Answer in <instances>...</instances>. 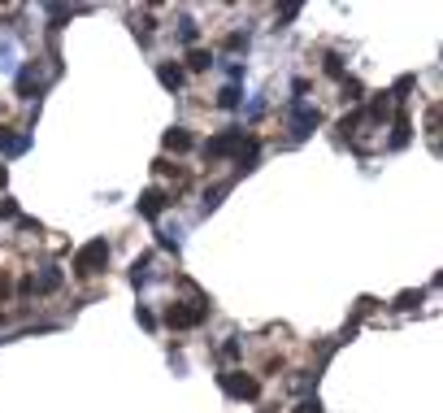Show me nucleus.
<instances>
[{
    "instance_id": "nucleus-1",
    "label": "nucleus",
    "mask_w": 443,
    "mask_h": 413,
    "mask_svg": "<svg viewBox=\"0 0 443 413\" xmlns=\"http://www.w3.org/2000/svg\"><path fill=\"white\" fill-rule=\"evenodd\" d=\"M208 318V304L204 300H174L170 309H166V326L170 331H192V326H200Z\"/></svg>"
},
{
    "instance_id": "nucleus-2",
    "label": "nucleus",
    "mask_w": 443,
    "mask_h": 413,
    "mask_svg": "<svg viewBox=\"0 0 443 413\" xmlns=\"http://www.w3.org/2000/svg\"><path fill=\"white\" fill-rule=\"evenodd\" d=\"M104 266H109V240H92L74 252V274H83V278L100 274Z\"/></svg>"
},
{
    "instance_id": "nucleus-3",
    "label": "nucleus",
    "mask_w": 443,
    "mask_h": 413,
    "mask_svg": "<svg viewBox=\"0 0 443 413\" xmlns=\"http://www.w3.org/2000/svg\"><path fill=\"white\" fill-rule=\"evenodd\" d=\"M244 126H230V131H222V135H213V140H204L200 144V152H204V161H222V157H235V152L244 148Z\"/></svg>"
},
{
    "instance_id": "nucleus-4",
    "label": "nucleus",
    "mask_w": 443,
    "mask_h": 413,
    "mask_svg": "<svg viewBox=\"0 0 443 413\" xmlns=\"http://www.w3.org/2000/svg\"><path fill=\"white\" fill-rule=\"evenodd\" d=\"M218 383H222V392H226L230 400H256V396H261V383H256L248 370H222Z\"/></svg>"
},
{
    "instance_id": "nucleus-5",
    "label": "nucleus",
    "mask_w": 443,
    "mask_h": 413,
    "mask_svg": "<svg viewBox=\"0 0 443 413\" xmlns=\"http://www.w3.org/2000/svg\"><path fill=\"white\" fill-rule=\"evenodd\" d=\"M318 122H322V113L313 109V105H304V100L292 96V105H287V126H292V135H296V140L313 135V131H318Z\"/></svg>"
},
{
    "instance_id": "nucleus-6",
    "label": "nucleus",
    "mask_w": 443,
    "mask_h": 413,
    "mask_svg": "<svg viewBox=\"0 0 443 413\" xmlns=\"http://www.w3.org/2000/svg\"><path fill=\"white\" fill-rule=\"evenodd\" d=\"M161 144H166V152L182 157V152H192V148H196V135L187 131V126H170V131L161 135Z\"/></svg>"
},
{
    "instance_id": "nucleus-7",
    "label": "nucleus",
    "mask_w": 443,
    "mask_h": 413,
    "mask_svg": "<svg viewBox=\"0 0 443 413\" xmlns=\"http://www.w3.org/2000/svg\"><path fill=\"white\" fill-rule=\"evenodd\" d=\"M166 204H170V196H166L161 187H148V192L139 196V214H144L148 222H156V218L166 214Z\"/></svg>"
},
{
    "instance_id": "nucleus-8",
    "label": "nucleus",
    "mask_w": 443,
    "mask_h": 413,
    "mask_svg": "<svg viewBox=\"0 0 443 413\" xmlns=\"http://www.w3.org/2000/svg\"><path fill=\"white\" fill-rule=\"evenodd\" d=\"M61 283H65V274H61L57 266H44L39 278H31V292H44V296H48V292H57Z\"/></svg>"
},
{
    "instance_id": "nucleus-9",
    "label": "nucleus",
    "mask_w": 443,
    "mask_h": 413,
    "mask_svg": "<svg viewBox=\"0 0 443 413\" xmlns=\"http://www.w3.org/2000/svg\"><path fill=\"white\" fill-rule=\"evenodd\" d=\"M13 83H18V96H22V100H31V96H35V87H39V74H35V61H26V66L18 70V79H13Z\"/></svg>"
},
{
    "instance_id": "nucleus-10",
    "label": "nucleus",
    "mask_w": 443,
    "mask_h": 413,
    "mask_svg": "<svg viewBox=\"0 0 443 413\" xmlns=\"http://www.w3.org/2000/svg\"><path fill=\"white\" fill-rule=\"evenodd\" d=\"M26 148H31V135H13L9 126H0V152H5V157H18Z\"/></svg>"
},
{
    "instance_id": "nucleus-11",
    "label": "nucleus",
    "mask_w": 443,
    "mask_h": 413,
    "mask_svg": "<svg viewBox=\"0 0 443 413\" xmlns=\"http://www.w3.org/2000/svg\"><path fill=\"white\" fill-rule=\"evenodd\" d=\"M239 105H244V87L239 83H226L218 92V109H239Z\"/></svg>"
},
{
    "instance_id": "nucleus-12",
    "label": "nucleus",
    "mask_w": 443,
    "mask_h": 413,
    "mask_svg": "<svg viewBox=\"0 0 443 413\" xmlns=\"http://www.w3.org/2000/svg\"><path fill=\"white\" fill-rule=\"evenodd\" d=\"M0 74H18V44L0 39Z\"/></svg>"
},
{
    "instance_id": "nucleus-13",
    "label": "nucleus",
    "mask_w": 443,
    "mask_h": 413,
    "mask_svg": "<svg viewBox=\"0 0 443 413\" xmlns=\"http://www.w3.org/2000/svg\"><path fill=\"white\" fill-rule=\"evenodd\" d=\"M156 79H161V87L178 92V87H182V70H178V66H156Z\"/></svg>"
},
{
    "instance_id": "nucleus-14",
    "label": "nucleus",
    "mask_w": 443,
    "mask_h": 413,
    "mask_svg": "<svg viewBox=\"0 0 443 413\" xmlns=\"http://www.w3.org/2000/svg\"><path fill=\"white\" fill-rule=\"evenodd\" d=\"M130 283H135V288H144V283H152V257H139V261L130 266Z\"/></svg>"
},
{
    "instance_id": "nucleus-15",
    "label": "nucleus",
    "mask_w": 443,
    "mask_h": 413,
    "mask_svg": "<svg viewBox=\"0 0 443 413\" xmlns=\"http://www.w3.org/2000/svg\"><path fill=\"white\" fill-rule=\"evenodd\" d=\"M208 66H213V53H204V48H192V53H187V70H196V74H204Z\"/></svg>"
},
{
    "instance_id": "nucleus-16",
    "label": "nucleus",
    "mask_w": 443,
    "mask_h": 413,
    "mask_svg": "<svg viewBox=\"0 0 443 413\" xmlns=\"http://www.w3.org/2000/svg\"><path fill=\"white\" fill-rule=\"evenodd\" d=\"M391 131H396V135H391V148H404V144H408V131H413V126H408V118L400 113L396 122H391Z\"/></svg>"
},
{
    "instance_id": "nucleus-17",
    "label": "nucleus",
    "mask_w": 443,
    "mask_h": 413,
    "mask_svg": "<svg viewBox=\"0 0 443 413\" xmlns=\"http://www.w3.org/2000/svg\"><path fill=\"white\" fill-rule=\"evenodd\" d=\"M156 244L178 252V248H182V230H178V226H174V230H170V226H166V230H156Z\"/></svg>"
},
{
    "instance_id": "nucleus-18",
    "label": "nucleus",
    "mask_w": 443,
    "mask_h": 413,
    "mask_svg": "<svg viewBox=\"0 0 443 413\" xmlns=\"http://www.w3.org/2000/svg\"><path fill=\"white\" fill-rule=\"evenodd\" d=\"M178 39H182V44H196V39H200V27H196L192 18H178Z\"/></svg>"
},
{
    "instance_id": "nucleus-19",
    "label": "nucleus",
    "mask_w": 443,
    "mask_h": 413,
    "mask_svg": "<svg viewBox=\"0 0 443 413\" xmlns=\"http://www.w3.org/2000/svg\"><path fill=\"white\" fill-rule=\"evenodd\" d=\"M222 357H226V361H239V357H244V344H239V335H230V340L222 344Z\"/></svg>"
},
{
    "instance_id": "nucleus-20",
    "label": "nucleus",
    "mask_w": 443,
    "mask_h": 413,
    "mask_svg": "<svg viewBox=\"0 0 443 413\" xmlns=\"http://www.w3.org/2000/svg\"><path fill=\"white\" fill-rule=\"evenodd\" d=\"M226 48H230V53H248V31H235V35H226Z\"/></svg>"
},
{
    "instance_id": "nucleus-21",
    "label": "nucleus",
    "mask_w": 443,
    "mask_h": 413,
    "mask_svg": "<svg viewBox=\"0 0 443 413\" xmlns=\"http://www.w3.org/2000/svg\"><path fill=\"white\" fill-rule=\"evenodd\" d=\"M326 74H335V79H344V57H339V53H326Z\"/></svg>"
},
{
    "instance_id": "nucleus-22",
    "label": "nucleus",
    "mask_w": 443,
    "mask_h": 413,
    "mask_svg": "<svg viewBox=\"0 0 443 413\" xmlns=\"http://www.w3.org/2000/svg\"><path fill=\"white\" fill-rule=\"evenodd\" d=\"M222 196H226V187H208V192H204V214H208V209H218V200H222Z\"/></svg>"
},
{
    "instance_id": "nucleus-23",
    "label": "nucleus",
    "mask_w": 443,
    "mask_h": 413,
    "mask_svg": "<svg viewBox=\"0 0 443 413\" xmlns=\"http://www.w3.org/2000/svg\"><path fill=\"white\" fill-rule=\"evenodd\" d=\"M344 96H348V100H361V96H365V87H361L356 79H348V74H344Z\"/></svg>"
},
{
    "instance_id": "nucleus-24",
    "label": "nucleus",
    "mask_w": 443,
    "mask_h": 413,
    "mask_svg": "<svg viewBox=\"0 0 443 413\" xmlns=\"http://www.w3.org/2000/svg\"><path fill=\"white\" fill-rule=\"evenodd\" d=\"M296 413H322V400H318V396H304V400L296 405Z\"/></svg>"
},
{
    "instance_id": "nucleus-25",
    "label": "nucleus",
    "mask_w": 443,
    "mask_h": 413,
    "mask_svg": "<svg viewBox=\"0 0 443 413\" xmlns=\"http://www.w3.org/2000/svg\"><path fill=\"white\" fill-rule=\"evenodd\" d=\"M413 304H422V292H404V296L396 300V309H413Z\"/></svg>"
},
{
    "instance_id": "nucleus-26",
    "label": "nucleus",
    "mask_w": 443,
    "mask_h": 413,
    "mask_svg": "<svg viewBox=\"0 0 443 413\" xmlns=\"http://www.w3.org/2000/svg\"><path fill=\"white\" fill-rule=\"evenodd\" d=\"M244 70H248L244 61H226V74H230V83H239V79H244Z\"/></svg>"
},
{
    "instance_id": "nucleus-27",
    "label": "nucleus",
    "mask_w": 443,
    "mask_h": 413,
    "mask_svg": "<svg viewBox=\"0 0 443 413\" xmlns=\"http://www.w3.org/2000/svg\"><path fill=\"white\" fill-rule=\"evenodd\" d=\"M135 318H139V326H148V331L156 326V318H152V309H144V304H139V314H135Z\"/></svg>"
},
{
    "instance_id": "nucleus-28",
    "label": "nucleus",
    "mask_w": 443,
    "mask_h": 413,
    "mask_svg": "<svg viewBox=\"0 0 443 413\" xmlns=\"http://www.w3.org/2000/svg\"><path fill=\"white\" fill-rule=\"evenodd\" d=\"M0 218H18V200H0Z\"/></svg>"
},
{
    "instance_id": "nucleus-29",
    "label": "nucleus",
    "mask_w": 443,
    "mask_h": 413,
    "mask_svg": "<svg viewBox=\"0 0 443 413\" xmlns=\"http://www.w3.org/2000/svg\"><path fill=\"white\" fill-rule=\"evenodd\" d=\"M9 288H13V283H9V274H0V300L9 296Z\"/></svg>"
},
{
    "instance_id": "nucleus-30",
    "label": "nucleus",
    "mask_w": 443,
    "mask_h": 413,
    "mask_svg": "<svg viewBox=\"0 0 443 413\" xmlns=\"http://www.w3.org/2000/svg\"><path fill=\"white\" fill-rule=\"evenodd\" d=\"M5 178H9V170H5V166H0V187H5Z\"/></svg>"
},
{
    "instance_id": "nucleus-31",
    "label": "nucleus",
    "mask_w": 443,
    "mask_h": 413,
    "mask_svg": "<svg viewBox=\"0 0 443 413\" xmlns=\"http://www.w3.org/2000/svg\"><path fill=\"white\" fill-rule=\"evenodd\" d=\"M266 413H274V409H266Z\"/></svg>"
}]
</instances>
